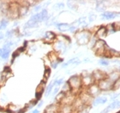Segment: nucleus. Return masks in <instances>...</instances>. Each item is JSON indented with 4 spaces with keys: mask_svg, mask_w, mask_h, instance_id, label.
<instances>
[{
    "mask_svg": "<svg viewBox=\"0 0 120 113\" xmlns=\"http://www.w3.org/2000/svg\"><path fill=\"white\" fill-rule=\"evenodd\" d=\"M29 11V7L28 6H23V5H19L18 8V12H19V17H24L28 14Z\"/></svg>",
    "mask_w": 120,
    "mask_h": 113,
    "instance_id": "22",
    "label": "nucleus"
},
{
    "mask_svg": "<svg viewBox=\"0 0 120 113\" xmlns=\"http://www.w3.org/2000/svg\"><path fill=\"white\" fill-rule=\"evenodd\" d=\"M54 81H52L49 85L46 86V88H45V98H48L49 96L52 94V90H53V88H54Z\"/></svg>",
    "mask_w": 120,
    "mask_h": 113,
    "instance_id": "23",
    "label": "nucleus"
},
{
    "mask_svg": "<svg viewBox=\"0 0 120 113\" xmlns=\"http://www.w3.org/2000/svg\"><path fill=\"white\" fill-rule=\"evenodd\" d=\"M59 107L60 105L56 103H52L50 104L49 105H47L45 107L44 112H47V113H58L59 111Z\"/></svg>",
    "mask_w": 120,
    "mask_h": 113,
    "instance_id": "15",
    "label": "nucleus"
},
{
    "mask_svg": "<svg viewBox=\"0 0 120 113\" xmlns=\"http://www.w3.org/2000/svg\"><path fill=\"white\" fill-rule=\"evenodd\" d=\"M68 83L71 88V92L76 96H78V94L82 91L83 86L82 83L81 75H78V74L71 75L68 80Z\"/></svg>",
    "mask_w": 120,
    "mask_h": 113,
    "instance_id": "2",
    "label": "nucleus"
},
{
    "mask_svg": "<svg viewBox=\"0 0 120 113\" xmlns=\"http://www.w3.org/2000/svg\"><path fill=\"white\" fill-rule=\"evenodd\" d=\"M96 18H97V16H96V14H95V13H94V12H91L88 17V23H93V22H94V21L96 20Z\"/></svg>",
    "mask_w": 120,
    "mask_h": 113,
    "instance_id": "36",
    "label": "nucleus"
},
{
    "mask_svg": "<svg viewBox=\"0 0 120 113\" xmlns=\"http://www.w3.org/2000/svg\"><path fill=\"white\" fill-rule=\"evenodd\" d=\"M66 4H67V7L70 10H77L78 8V5L76 4V2L75 1H67Z\"/></svg>",
    "mask_w": 120,
    "mask_h": 113,
    "instance_id": "31",
    "label": "nucleus"
},
{
    "mask_svg": "<svg viewBox=\"0 0 120 113\" xmlns=\"http://www.w3.org/2000/svg\"><path fill=\"white\" fill-rule=\"evenodd\" d=\"M105 28H106V30H107V35H112L113 33H115V29H113V26H112V23H109L107 25L105 26Z\"/></svg>",
    "mask_w": 120,
    "mask_h": 113,
    "instance_id": "34",
    "label": "nucleus"
},
{
    "mask_svg": "<svg viewBox=\"0 0 120 113\" xmlns=\"http://www.w3.org/2000/svg\"><path fill=\"white\" fill-rule=\"evenodd\" d=\"M65 95H66L65 93H64L63 92H61V91H60L59 92H58V94L54 97V101H55V103L59 105V104L61 103V101L63 100V98H64Z\"/></svg>",
    "mask_w": 120,
    "mask_h": 113,
    "instance_id": "27",
    "label": "nucleus"
},
{
    "mask_svg": "<svg viewBox=\"0 0 120 113\" xmlns=\"http://www.w3.org/2000/svg\"><path fill=\"white\" fill-rule=\"evenodd\" d=\"M96 5H95V10H97L98 12H105L106 11L107 9V5H106V2L105 1H96L95 2Z\"/></svg>",
    "mask_w": 120,
    "mask_h": 113,
    "instance_id": "16",
    "label": "nucleus"
},
{
    "mask_svg": "<svg viewBox=\"0 0 120 113\" xmlns=\"http://www.w3.org/2000/svg\"><path fill=\"white\" fill-rule=\"evenodd\" d=\"M99 64L100 66H103V67H108L109 66V61H108L107 59H101V60H99Z\"/></svg>",
    "mask_w": 120,
    "mask_h": 113,
    "instance_id": "39",
    "label": "nucleus"
},
{
    "mask_svg": "<svg viewBox=\"0 0 120 113\" xmlns=\"http://www.w3.org/2000/svg\"><path fill=\"white\" fill-rule=\"evenodd\" d=\"M81 78H82V83L83 88H88V86L95 83L92 73H88L87 71L82 72V73L81 74Z\"/></svg>",
    "mask_w": 120,
    "mask_h": 113,
    "instance_id": "5",
    "label": "nucleus"
},
{
    "mask_svg": "<svg viewBox=\"0 0 120 113\" xmlns=\"http://www.w3.org/2000/svg\"><path fill=\"white\" fill-rule=\"evenodd\" d=\"M98 85L100 87L101 92H109V91H112L113 88V82L107 79V77L102 80H100L98 82Z\"/></svg>",
    "mask_w": 120,
    "mask_h": 113,
    "instance_id": "6",
    "label": "nucleus"
},
{
    "mask_svg": "<svg viewBox=\"0 0 120 113\" xmlns=\"http://www.w3.org/2000/svg\"><path fill=\"white\" fill-rule=\"evenodd\" d=\"M14 35H15V29H9L6 31V33L4 34V37L6 38V40H10Z\"/></svg>",
    "mask_w": 120,
    "mask_h": 113,
    "instance_id": "30",
    "label": "nucleus"
},
{
    "mask_svg": "<svg viewBox=\"0 0 120 113\" xmlns=\"http://www.w3.org/2000/svg\"><path fill=\"white\" fill-rule=\"evenodd\" d=\"M113 29H115V31H120V21H117L112 23Z\"/></svg>",
    "mask_w": 120,
    "mask_h": 113,
    "instance_id": "41",
    "label": "nucleus"
},
{
    "mask_svg": "<svg viewBox=\"0 0 120 113\" xmlns=\"http://www.w3.org/2000/svg\"><path fill=\"white\" fill-rule=\"evenodd\" d=\"M94 33L91 30L86 29H79L77 32L75 34V38L79 46L88 45L89 43V41L92 37Z\"/></svg>",
    "mask_w": 120,
    "mask_h": 113,
    "instance_id": "1",
    "label": "nucleus"
},
{
    "mask_svg": "<svg viewBox=\"0 0 120 113\" xmlns=\"http://www.w3.org/2000/svg\"><path fill=\"white\" fill-rule=\"evenodd\" d=\"M83 62H84V63L90 62V59H88V58H87V59H84V60H83Z\"/></svg>",
    "mask_w": 120,
    "mask_h": 113,
    "instance_id": "46",
    "label": "nucleus"
},
{
    "mask_svg": "<svg viewBox=\"0 0 120 113\" xmlns=\"http://www.w3.org/2000/svg\"><path fill=\"white\" fill-rule=\"evenodd\" d=\"M43 100H41V101H39V104L37 105V106H38V108H40V107H41V106L43 105Z\"/></svg>",
    "mask_w": 120,
    "mask_h": 113,
    "instance_id": "45",
    "label": "nucleus"
},
{
    "mask_svg": "<svg viewBox=\"0 0 120 113\" xmlns=\"http://www.w3.org/2000/svg\"><path fill=\"white\" fill-rule=\"evenodd\" d=\"M4 39V34L2 32V31H0V41H2Z\"/></svg>",
    "mask_w": 120,
    "mask_h": 113,
    "instance_id": "44",
    "label": "nucleus"
},
{
    "mask_svg": "<svg viewBox=\"0 0 120 113\" xmlns=\"http://www.w3.org/2000/svg\"><path fill=\"white\" fill-rule=\"evenodd\" d=\"M10 23V21L7 18H4L2 20L0 21V24H1V29H5L7 28V26L9 25Z\"/></svg>",
    "mask_w": 120,
    "mask_h": 113,
    "instance_id": "33",
    "label": "nucleus"
},
{
    "mask_svg": "<svg viewBox=\"0 0 120 113\" xmlns=\"http://www.w3.org/2000/svg\"><path fill=\"white\" fill-rule=\"evenodd\" d=\"M61 92H63L65 93V94L71 92V88H70V85H69V83H68V81L64 82V85H62V88H61Z\"/></svg>",
    "mask_w": 120,
    "mask_h": 113,
    "instance_id": "28",
    "label": "nucleus"
},
{
    "mask_svg": "<svg viewBox=\"0 0 120 113\" xmlns=\"http://www.w3.org/2000/svg\"><path fill=\"white\" fill-rule=\"evenodd\" d=\"M31 113H40V111H39L38 109H35V110H34Z\"/></svg>",
    "mask_w": 120,
    "mask_h": 113,
    "instance_id": "47",
    "label": "nucleus"
},
{
    "mask_svg": "<svg viewBox=\"0 0 120 113\" xmlns=\"http://www.w3.org/2000/svg\"><path fill=\"white\" fill-rule=\"evenodd\" d=\"M50 76H51V68L46 67L45 68V71H44V80H43L46 81L48 79L50 78Z\"/></svg>",
    "mask_w": 120,
    "mask_h": 113,
    "instance_id": "32",
    "label": "nucleus"
},
{
    "mask_svg": "<svg viewBox=\"0 0 120 113\" xmlns=\"http://www.w3.org/2000/svg\"><path fill=\"white\" fill-rule=\"evenodd\" d=\"M92 49L94 50V52L96 55L105 58V55H106L108 50L110 49V48L108 47V45L104 40L98 39Z\"/></svg>",
    "mask_w": 120,
    "mask_h": 113,
    "instance_id": "3",
    "label": "nucleus"
},
{
    "mask_svg": "<svg viewBox=\"0 0 120 113\" xmlns=\"http://www.w3.org/2000/svg\"><path fill=\"white\" fill-rule=\"evenodd\" d=\"M58 113H75L72 105H60Z\"/></svg>",
    "mask_w": 120,
    "mask_h": 113,
    "instance_id": "21",
    "label": "nucleus"
},
{
    "mask_svg": "<svg viewBox=\"0 0 120 113\" xmlns=\"http://www.w3.org/2000/svg\"><path fill=\"white\" fill-rule=\"evenodd\" d=\"M54 26H55L56 28H57V29L58 31H60V32H67L70 29V24L66 23H57L56 22Z\"/></svg>",
    "mask_w": 120,
    "mask_h": 113,
    "instance_id": "17",
    "label": "nucleus"
},
{
    "mask_svg": "<svg viewBox=\"0 0 120 113\" xmlns=\"http://www.w3.org/2000/svg\"><path fill=\"white\" fill-rule=\"evenodd\" d=\"M117 113H120V111H118V112H117Z\"/></svg>",
    "mask_w": 120,
    "mask_h": 113,
    "instance_id": "49",
    "label": "nucleus"
},
{
    "mask_svg": "<svg viewBox=\"0 0 120 113\" xmlns=\"http://www.w3.org/2000/svg\"><path fill=\"white\" fill-rule=\"evenodd\" d=\"M94 35L98 38V39H102L103 38L105 37L107 35V30H106V28L105 26L101 25L100 27H98L95 30V32L94 33Z\"/></svg>",
    "mask_w": 120,
    "mask_h": 113,
    "instance_id": "12",
    "label": "nucleus"
},
{
    "mask_svg": "<svg viewBox=\"0 0 120 113\" xmlns=\"http://www.w3.org/2000/svg\"><path fill=\"white\" fill-rule=\"evenodd\" d=\"M46 81L42 80L40 82L38 86L36 87V91H35V99L37 101H40L41 97H42L43 93L45 92V88H46Z\"/></svg>",
    "mask_w": 120,
    "mask_h": 113,
    "instance_id": "8",
    "label": "nucleus"
},
{
    "mask_svg": "<svg viewBox=\"0 0 120 113\" xmlns=\"http://www.w3.org/2000/svg\"><path fill=\"white\" fill-rule=\"evenodd\" d=\"M43 113H47V112H43Z\"/></svg>",
    "mask_w": 120,
    "mask_h": 113,
    "instance_id": "50",
    "label": "nucleus"
},
{
    "mask_svg": "<svg viewBox=\"0 0 120 113\" xmlns=\"http://www.w3.org/2000/svg\"><path fill=\"white\" fill-rule=\"evenodd\" d=\"M86 92L89 94L93 98H95L99 97L100 94L101 93V91H100V87H99V85H98L97 83H94L91 85L90 86H88V88H85Z\"/></svg>",
    "mask_w": 120,
    "mask_h": 113,
    "instance_id": "7",
    "label": "nucleus"
},
{
    "mask_svg": "<svg viewBox=\"0 0 120 113\" xmlns=\"http://www.w3.org/2000/svg\"><path fill=\"white\" fill-rule=\"evenodd\" d=\"M53 51L56 52L57 54H64L67 52L68 48H69V44L64 42H60V41L55 40V42L52 43Z\"/></svg>",
    "mask_w": 120,
    "mask_h": 113,
    "instance_id": "4",
    "label": "nucleus"
},
{
    "mask_svg": "<svg viewBox=\"0 0 120 113\" xmlns=\"http://www.w3.org/2000/svg\"><path fill=\"white\" fill-rule=\"evenodd\" d=\"M64 7H65V4H64V3H62V2H59V3H57L55 5H54V9L55 10H63V9H64Z\"/></svg>",
    "mask_w": 120,
    "mask_h": 113,
    "instance_id": "37",
    "label": "nucleus"
},
{
    "mask_svg": "<svg viewBox=\"0 0 120 113\" xmlns=\"http://www.w3.org/2000/svg\"><path fill=\"white\" fill-rule=\"evenodd\" d=\"M120 107V101L119 100H114L112 101V103L106 107L105 109H104L101 113H108L109 111H113V110H116V109H118Z\"/></svg>",
    "mask_w": 120,
    "mask_h": 113,
    "instance_id": "14",
    "label": "nucleus"
},
{
    "mask_svg": "<svg viewBox=\"0 0 120 113\" xmlns=\"http://www.w3.org/2000/svg\"><path fill=\"white\" fill-rule=\"evenodd\" d=\"M47 59L49 60V62H50V65L53 62H56V61H58L60 60V57L58 55V54H57L56 52L54 51H52L50 53L47 54Z\"/></svg>",
    "mask_w": 120,
    "mask_h": 113,
    "instance_id": "20",
    "label": "nucleus"
},
{
    "mask_svg": "<svg viewBox=\"0 0 120 113\" xmlns=\"http://www.w3.org/2000/svg\"><path fill=\"white\" fill-rule=\"evenodd\" d=\"M3 52H4V50H3V48H0V58H1V56H2Z\"/></svg>",
    "mask_w": 120,
    "mask_h": 113,
    "instance_id": "48",
    "label": "nucleus"
},
{
    "mask_svg": "<svg viewBox=\"0 0 120 113\" xmlns=\"http://www.w3.org/2000/svg\"><path fill=\"white\" fill-rule=\"evenodd\" d=\"M101 19L102 20H112L115 18L120 17V13L117 12H112V11H105V12L101 13Z\"/></svg>",
    "mask_w": 120,
    "mask_h": 113,
    "instance_id": "13",
    "label": "nucleus"
},
{
    "mask_svg": "<svg viewBox=\"0 0 120 113\" xmlns=\"http://www.w3.org/2000/svg\"><path fill=\"white\" fill-rule=\"evenodd\" d=\"M4 52H3V54L1 56V59L2 60H6L8 58L10 57V54L11 53V48H2Z\"/></svg>",
    "mask_w": 120,
    "mask_h": 113,
    "instance_id": "25",
    "label": "nucleus"
},
{
    "mask_svg": "<svg viewBox=\"0 0 120 113\" xmlns=\"http://www.w3.org/2000/svg\"><path fill=\"white\" fill-rule=\"evenodd\" d=\"M120 88V78L118 80L113 83V88H112V91H115V90H118Z\"/></svg>",
    "mask_w": 120,
    "mask_h": 113,
    "instance_id": "40",
    "label": "nucleus"
},
{
    "mask_svg": "<svg viewBox=\"0 0 120 113\" xmlns=\"http://www.w3.org/2000/svg\"><path fill=\"white\" fill-rule=\"evenodd\" d=\"M119 94H118V93H115V94H113V95H112V97H111V99H112V100H116V98H118V97H119Z\"/></svg>",
    "mask_w": 120,
    "mask_h": 113,
    "instance_id": "43",
    "label": "nucleus"
},
{
    "mask_svg": "<svg viewBox=\"0 0 120 113\" xmlns=\"http://www.w3.org/2000/svg\"><path fill=\"white\" fill-rule=\"evenodd\" d=\"M59 92H60V88L58 87V86H54V88H53V90H52V95L53 97H55Z\"/></svg>",
    "mask_w": 120,
    "mask_h": 113,
    "instance_id": "42",
    "label": "nucleus"
},
{
    "mask_svg": "<svg viewBox=\"0 0 120 113\" xmlns=\"http://www.w3.org/2000/svg\"><path fill=\"white\" fill-rule=\"evenodd\" d=\"M92 75H93V78H94V81H95V83H98L99 81L102 80L106 78V77H107V73H105V72H103V71L100 70V69H96V70H94L92 73Z\"/></svg>",
    "mask_w": 120,
    "mask_h": 113,
    "instance_id": "10",
    "label": "nucleus"
},
{
    "mask_svg": "<svg viewBox=\"0 0 120 113\" xmlns=\"http://www.w3.org/2000/svg\"><path fill=\"white\" fill-rule=\"evenodd\" d=\"M91 107H92L91 105H84L82 106L80 109H78L77 111H75V113H89Z\"/></svg>",
    "mask_w": 120,
    "mask_h": 113,
    "instance_id": "26",
    "label": "nucleus"
},
{
    "mask_svg": "<svg viewBox=\"0 0 120 113\" xmlns=\"http://www.w3.org/2000/svg\"><path fill=\"white\" fill-rule=\"evenodd\" d=\"M56 37H57V34H55L53 31H45L43 35V40L46 43L52 44L55 42Z\"/></svg>",
    "mask_w": 120,
    "mask_h": 113,
    "instance_id": "11",
    "label": "nucleus"
},
{
    "mask_svg": "<svg viewBox=\"0 0 120 113\" xmlns=\"http://www.w3.org/2000/svg\"><path fill=\"white\" fill-rule=\"evenodd\" d=\"M78 97H79V98L82 100V102L84 105L92 106V102H93V99H94V98H93L92 97L86 92V90L82 91V92L78 94Z\"/></svg>",
    "mask_w": 120,
    "mask_h": 113,
    "instance_id": "9",
    "label": "nucleus"
},
{
    "mask_svg": "<svg viewBox=\"0 0 120 113\" xmlns=\"http://www.w3.org/2000/svg\"><path fill=\"white\" fill-rule=\"evenodd\" d=\"M97 40H98V38L96 37L94 35H93L92 37H91V39H90V41H89V43H88V44L90 45V48H93V47L94 46L95 42H96V41Z\"/></svg>",
    "mask_w": 120,
    "mask_h": 113,
    "instance_id": "38",
    "label": "nucleus"
},
{
    "mask_svg": "<svg viewBox=\"0 0 120 113\" xmlns=\"http://www.w3.org/2000/svg\"><path fill=\"white\" fill-rule=\"evenodd\" d=\"M79 60L77 57H75V58H72V59H70V60H69L67 61V62H64V63H62V65H61V67L62 68H65L67 67H69V66L70 65H74L77 60Z\"/></svg>",
    "mask_w": 120,
    "mask_h": 113,
    "instance_id": "24",
    "label": "nucleus"
},
{
    "mask_svg": "<svg viewBox=\"0 0 120 113\" xmlns=\"http://www.w3.org/2000/svg\"><path fill=\"white\" fill-rule=\"evenodd\" d=\"M119 78H120V73L119 71H118V69H115V70L113 71H111L110 73H107V79H109L113 83Z\"/></svg>",
    "mask_w": 120,
    "mask_h": 113,
    "instance_id": "18",
    "label": "nucleus"
},
{
    "mask_svg": "<svg viewBox=\"0 0 120 113\" xmlns=\"http://www.w3.org/2000/svg\"><path fill=\"white\" fill-rule=\"evenodd\" d=\"M108 98L106 97H103V96H99L97 98H95L93 99L92 102V106H96L99 105H104L107 102Z\"/></svg>",
    "mask_w": 120,
    "mask_h": 113,
    "instance_id": "19",
    "label": "nucleus"
},
{
    "mask_svg": "<svg viewBox=\"0 0 120 113\" xmlns=\"http://www.w3.org/2000/svg\"><path fill=\"white\" fill-rule=\"evenodd\" d=\"M38 103H39V101H37L36 99H34V100L30 101L29 103H28V105L24 107L25 111H29V110H31V109H33L35 105H37Z\"/></svg>",
    "mask_w": 120,
    "mask_h": 113,
    "instance_id": "29",
    "label": "nucleus"
},
{
    "mask_svg": "<svg viewBox=\"0 0 120 113\" xmlns=\"http://www.w3.org/2000/svg\"><path fill=\"white\" fill-rule=\"evenodd\" d=\"M54 85L55 86H58L59 87L60 85H64V83L65 81H64V80L63 78H61V79H56V80H54Z\"/></svg>",
    "mask_w": 120,
    "mask_h": 113,
    "instance_id": "35",
    "label": "nucleus"
}]
</instances>
